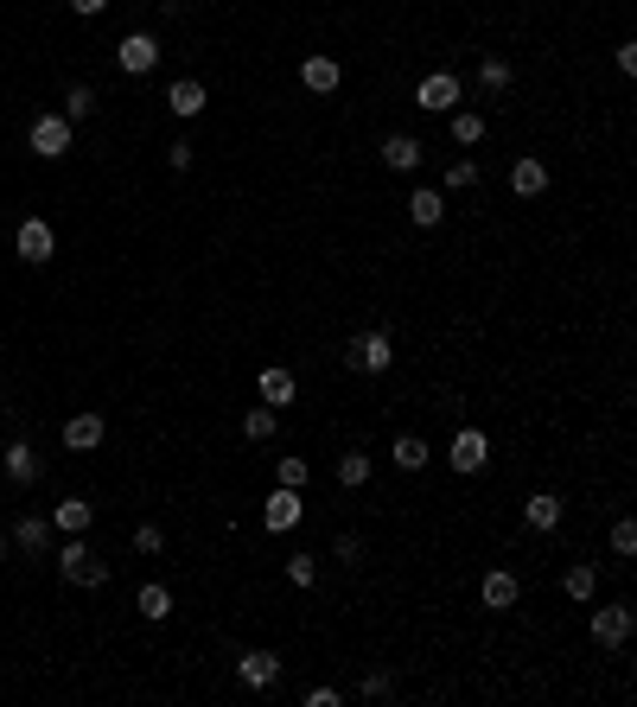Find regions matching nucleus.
Masks as SVG:
<instances>
[{"mask_svg":"<svg viewBox=\"0 0 637 707\" xmlns=\"http://www.w3.org/2000/svg\"><path fill=\"white\" fill-rule=\"evenodd\" d=\"M389 364H395L389 325H370V332H357L351 344H344V370H357V376H383Z\"/></svg>","mask_w":637,"mask_h":707,"instance_id":"nucleus-1","label":"nucleus"},{"mask_svg":"<svg viewBox=\"0 0 637 707\" xmlns=\"http://www.w3.org/2000/svg\"><path fill=\"white\" fill-rule=\"evenodd\" d=\"M459 102H466V83H459L453 71H434V77L415 83V109H427V115H453Z\"/></svg>","mask_w":637,"mask_h":707,"instance_id":"nucleus-2","label":"nucleus"},{"mask_svg":"<svg viewBox=\"0 0 637 707\" xmlns=\"http://www.w3.org/2000/svg\"><path fill=\"white\" fill-rule=\"evenodd\" d=\"M58 574L71 580V586H102L109 580V561L90 555V542H64V555H58Z\"/></svg>","mask_w":637,"mask_h":707,"instance_id":"nucleus-3","label":"nucleus"},{"mask_svg":"<svg viewBox=\"0 0 637 707\" xmlns=\"http://www.w3.org/2000/svg\"><path fill=\"white\" fill-rule=\"evenodd\" d=\"M587 631H593V644H599V650H625V644H631V631H637V612H631V606H599Z\"/></svg>","mask_w":637,"mask_h":707,"instance_id":"nucleus-4","label":"nucleus"},{"mask_svg":"<svg viewBox=\"0 0 637 707\" xmlns=\"http://www.w3.org/2000/svg\"><path fill=\"white\" fill-rule=\"evenodd\" d=\"M446 459H453V472H459V478L485 472V459H491V434H485V427H459V434H453V453H446Z\"/></svg>","mask_w":637,"mask_h":707,"instance_id":"nucleus-5","label":"nucleus"},{"mask_svg":"<svg viewBox=\"0 0 637 707\" xmlns=\"http://www.w3.org/2000/svg\"><path fill=\"white\" fill-rule=\"evenodd\" d=\"M300 523H306V504H300V491L274 485V497L262 504V529H268V536H287V529H300Z\"/></svg>","mask_w":637,"mask_h":707,"instance_id":"nucleus-6","label":"nucleus"},{"mask_svg":"<svg viewBox=\"0 0 637 707\" xmlns=\"http://www.w3.org/2000/svg\"><path fill=\"white\" fill-rule=\"evenodd\" d=\"M115 64H122L128 77H147V71H160V39H153V32H128V39L115 45Z\"/></svg>","mask_w":637,"mask_h":707,"instance_id":"nucleus-7","label":"nucleus"},{"mask_svg":"<svg viewBox=\"0 0 637 707\" xmlns=\"http://www.w3.org/2000/svg\"><path fill=\"white\" fill-rule=\"evenodd\" d=\"M26 141H32L39 160H64V153H71V122H64V115H39V122L26 128Z\"/></svg>","mask_w":637,"mask_h":707,"instance_id":"nucleus-8","label":"nucleus"},{"mask_svg":"<svg viewBox=\"0 0 637 707\" xmlns=\"http://www.w3.org/2000/svg\"><path fill=\"white\" fill-rule=\"evenodd\" d=\"M13 249H20V262H51V249H58V236H51V223L45 217H26L20 230H13Z\"/></svg>","mask_w":637,"mask_h":707,"instance_id":"nucleus-9","label":"nucleus"},{"mask_svg":"<svg viewBox=\"0 0 637 707\" xmlns=\"http://www.w3.org/2000/svg\"><path fill=\"white\" fill-rule=\"evenodd\" d=\"M236 682L262 695V688L281 682V657H274V650H243V657H236Z\"/></svg>","mask_w":637,"mask_h":707,"instance_id":"nucleus-10","label":"nucleus"},{"mask_svg":"<svg viewBox=\"0 0 637 707\" xmlns=\"http://www.w3.org/2000/svg\"><path fill=\"white\" fill-rule=\"evenodd\" d=\"M0 472H7V485H39V453H32L26 440H7L0 446Z\"/></svg>","mask_w":637,"mask_h":707,"instance_id":"nucleus-11","label":"nucleus"},{"mask_svg":"<svg viewBox=\"0 0 637 707\" xmlns=\"http://www.w3.org/2000/svg\"><path fill=\"white\" fill-rule=\"evenodd\" d=\"M102 434H109V421H102L96 408H83V415H71V421H64V446H71V453H96V446H102Z\"/></svg>","mask_w":637,"mask_h":707,"instance_id":"nucleus-12","label":"nucleus"},{"mask_svg":"<svg viewBox=\"0 0 637 707\" xmlns=\"http://www.w3.org/2000/svg\"><path fill=\"white\" fill-rule=\"evenodd\" d=\"M166 109L179 115V122H198V115L211 109V96H204V83H198V77H179V83L166 90Z\"/></svg>","mask_w":637,"mask_h":707,"instance_id":"nucleus-13","label":"nucleus"},{"mask_svg":"<svg viewBox=\"0 0 637 707\" xmlns=\"http://www.w3.org/2000/svg\"><path fill=\"white\" fill-rule=\"evenodd\" d=\"M510 192H516V198H542V192H548V160L523 153V160L510 166Z\"/></svg>","mask_w":637,"mask_h":707,"instance_id":"nucleus-14","label":"nucleus"},{"mask_svg":"<svg viewBox=\"0 0 637 707\" xmlns=\"http://www.w3.org/2000/svg\"><path fill=\"white\" fill-rule=\"evenodd\" d=\"M516 593H523V586H516L510 567H491V574L478 580V599H485L491 612H510V606H516Z\"/></svg>","mask_w":637,"mask_h":707,"instance_id":"nucleus-15","label":"nucleus"},{"mask_svg":"<svg viewBox=\"0 0 637 707\" xmlns=\"http://www.w3.org/2000/svg\"><path fill=\"white\" fill-rule=\"evenodd\" d=\"M255 389H262L268 408H287V402L300 395V383H294V370H287V364H268L262 376H255Z\"/></svg>","mask_w":637,"mask_h":707,"instance_id":"nucleus-16","label":"nucleus"},{"mask_svg":"<svg viewBox=\"0 0 637 707\" xmlns=\"http://www.w3.org/2000/svg\"><path fill=\"white\" fill-rule=\"evenodd\" d=\"M300 83H306V90H313V96H332L338 83H344V64H338V58H325V51H319V58H306V64H300Z\"/></svg>","mask_w":637,"mask_h":707,"instance_id":"nucleus-17","label":"nucleus"},{"mask_svg":"<svg viewBox=\"0 0 637 707\" xmlns=\"http://www.w3.org/2000/svg\"><path fill=\"white\" fill-rule=\"evenodd\" d=\"M440 217H446V192H440V185H421V192H408V223L434 230Z\"/></svg>","mask_w":637,"mask_h":707,"instance_id":"nucleus-18","label":"nucleus"},{"mask_svg":"<svg viewBox=\"0 0 637 707\" xmlns=\"http://www.w3.org/2000/svg\"><path fill=\"white\" fill-rule=\"evenodd\" d=\"M383 166L389 172H415L421 166V141H415V134H389V141H383Z\"/></svg>","mask_w":637,"mask_h":707,"instance_id":"nucleus-19","label":"nucleus"},{"mask_svg":"<svg viewBox=\"0 0 637 707\" xmlns=\"http://www.w3.org/2000/svg\"><path fill=\"white\" fill-rule=\"evenodd\" d=\"M51 523L64 529V536H83V529L96 523V510H90V497H64L58 510H51Z\"/></svg>","mask_w":637,"mask_h":707,"instance_id":"nucleus-20","label":"nucleus"},{"mask_svg":"<svg viewBox=\"0 0 637 707\" xmlns=\"http://www.w3.org/2000/svg\"><path fill=\"white\" fill-rule=\"evenodd\" d=\"M274 434H281V415H274L268 402H262V408H243V440H249V446H268Z\"/></svg>","mask_w":637,"mask_h":707,"instance_id":"nucleus-21","label":"nucleus"},{"mask_svg":"<svg viewBox=\"0 0 637 707\" xmlns=\"http://www.w3.org/2000/svg\"><path fill=\"white\" fill-rule=\"evenodd\" d=\"M510 77H516V64L504 58V51H485V58H478V90H510Z\"/></svg>","mask_w":637,"mask_h":707,"instance_id":"nucleus-22","label":"nucleus"},{"mask_svg":"<svg viewBox=\"0 0 637 707\" xmlns=\"http://www.w3.org/2000/svg\"><path fill=\"white\" fill-rule=\"evenodd\" d=\"M561 593L587 606V599L599 593V567H593V561H574V567H567V574H561Z\"/></svg>","mask_w":637,"mask_h":707,"instance_id":"nucleus-23","label":"nucleus"},{"mask_svg":"<svg viewBox=\"0 0 637 707\" xmlns=\"http://www.w3.org/2000/svg\"><path fill=\"white\" fill-rule=\"evenodd\" d=\"M523 523H529V529H555V523H561V497H555V491H536V497L523 504Z\"/></svg>","mask_w":637,"mask_h":707,"instance_id":"nucleus-24","label":"nucleus"},{"mask_svg":"<svg viewBox=\"0 0 637 707\" xmlns=\"http://www.w3.org/2000/svg\"><path fill=\"white\" fill-rule=\"evenodd\" d=\"M13 542H20L26 555H45V548H51V523H45V516H20V523H13Z\"/></svg>","mask_w":637,"mask_h":707,"instance_id":"nucleus-25","label":"nucleus"},{"mask_svg":"<svg viewBox=\"0 0 637 707\" xmlns=\"http://www.w3.org/2000/svg\"><path fill=\"white\" fill-rule=\"evenodd\" d=\"M134 612H141L147 625H160V618H172V593H166L160 580H147V586H141V599H134Z\"/></svg>","mask_w":637,"mask_h":707,"instance_id":"nucleus-26","label":"nucleus"},{"mask_svg":"<svg viewBox=\"0 0 637 707\" xmlns=\"http://www.w3.org/2000/svg\"><path fill=\"white\" fill-rule=\"evenodd\" d=\"M446 128H453L459 147H478V141H485V115H478V109H453V115H446Z\"/></svg>","mask_w":637,"mask_h":707,"instance_id":"nucleus-27","label":"nucleus"},{"mask_svg":"<svg viewBox=\"0 0 637 707\" xmlns=\"http://www.w3.org/2000/svg\"><path fill=\"white\" fill-rule=\"evenodd\" d=\"M427 459H434V453H427L421 434H402V440H395V472H427Z\"/></svg>","mask_w":637,"mask_h":707,"instance_id":"nucleus-28","label":"nucleus"},{"mask_svg":"<svg viewBox=\"0 0 637 707\" xmlns=\"http://www.w3.org/2000/svg\"><path fill=\"white\" fill-rule=\"evenodd\" d=\"M338 485H344V491H357V485H370V453H364V446H351V453H344V459H338Z\"/></svg>","mask_w":637,"mask_h":707,"instance_id":"nucleus-29","label":"nucleus"},{"mask_svg":"<svg viewBox=\"0 0 637 707\" xmlns=\"http://www.w3.org/2000/svg\"><path fill=\"white\" fill-rule=\"evenodd\" d=\"M96 102H102V96L90 90V83H71V96H64V122H71V128H77V122H90Z\"/></svg>","mask_w":637,"mask_h":707,"instance_id":"nucleus-30","label":"nucleus"},{"mask_svg":"<svg viewBox=\"0 0 637 707\" xmlns=\"http://www.w3.org/2000/svg\"><path fill=\"white\" fill-rule=\"evenodd\" d=\"M612 555H618V561L637 555V523H631V516H618V523H612Z\"/></svg>","mask_w":637,"mask_h":707,"instance_id":"nucleus-31","label":"nucleus"},{"mask_svg":"<svg viewBox=\"0 0 637 707\" xmlns=\"http://www.w3.org/2000/svg\"><path fill=\"white\" fill-rule=\"evenodd\" d=\"M357 695H364V701H389L395 695V676H389V669H370V676L357 682Z\"/></svg>","mask_w":637,"mask_h":707,"instance_id":"nucleus-32","label":"nucleus"},{"mask_svg":"<svg viewBox=\"0 0 637 707\" xmlns=\"http://www.w3.org/2000/svg\"><path fill=\"white\" fill-rule=\"evenodd\" d=\"M306 478H313V465H306V459H281V465H274V485H287V491H300Z\"/></svg>","mask_w":637,"mask_h":707,"instance_id":"nucleus-33","label":"nucleus"},{"mask_svg":"<svg viewBox=\"0 0 637 707\" xmlns=\"http://www.w3.org/2000/svg\"><path fill=\"white\" fill-rule=\"evenodd\" d=\"M160 548H166L160 523H134V555H160Z\"/></svg>","mask_w":637,"mask_h":707,"instance_id":"nucleus-34","label":"nucleus"},{"mask_svg":"<svg viewBox=\"0 0 637 707\" xmlns=\"http://www.w3.org/2000/svg\"><path fill=\"white\" fill-rule=\"evenodd\" d=\"M478 185V160H453L446 166V192H472Z\"/></svg>","mask_w":637,"mask_h":707,"instance_id":"nucleus-35","label":"nucleus"},{"mask_svg":"<svg viewBox=\"0 0 637 707\" xmlns=\"http://www.w3.org/2000/svg\"><path fill=\"white\" fill-rule=\"evenodd\" d=\"M313 580H319V561H313V555H294V561H287V586H300V593H306Z\"/></svg>","mask_w":637,"mask_h":707,"instance_id":"nucleus-36","label":"nucleus"},{"mask_svg":"<svg viewBox=\"0 0 637 707\" xmlns=\"http://www.w3.org/2000/svg\"><path fill=\"white\" fill-rule=\"evenodd\" d=\"M166 166H172V172H192V141H172V147H166Z\"/></svg>","mask_w":637,"mask_h":707,"instance_id":"nucleus-37","label":"nucleus"},{"mask_svg":"<svg viewBox=\"0 0 637 707\" xmlns=\"http://www.w3.org/2000/svg\"><path fill=\"white\" fill-rule=\"evenodd\" d=\"M338 561H364V536H344L338 529Z\"/></svg>","mask_w":637,"mask_h":707,"instance_id":"nucleus-38","label":"nucleus"},{"mask_svg":"<svg viewBox=\"0 0 637 707\" xmlns=\"http://www.w3.org/2000/svg\"><path fill=\"white\" fill-rule=\"evenodd\" d=\"M612 64H618V71L631 77V71H637V45H631V39H618V51H612Z\"/></svg>","mask_w":637,"mask_h":707,"instance_id":"nucleus-39","label":"nucleus"},{"mask_svg":"<svg viewBox=\"0 0 637 707\" xmlns=\"http://www.w3.org/2000/svg\"><path fill=\"white\" fill-rule=\"evenodd\" d=\"M344 688H306V707H338Z\"/></svg>","mask_w":637,"mask_h":707,"instance_id":"nucleus-40","label":"nucleus"},{"mask_svg":"<svg viewBox=\"0 0 637 707\" xmlns=\"http://www.w3.org/2000/svg\"><path fill=\"white\" fill-rule=\"evenodd\" d=\"M71 13H83V20H96V13H109V0H71Z\"/></svg>","mask_w":637,"mask_h":707,"instance_id":"nucleus-41","label":"nucleus"},{"mask_svg":"<svg viewBox=\"0 0 637 707\" xmlns=\"http://www.w3.org/2000/svg\"><path fill=\"white\" fill-rule=\"evenodd\" d=\"M0 555H7V536H0Z\"/></svg>","mask_w":637,"mask_h":707,"instance_id":"nucleus-42","label":"nucleus"},{"mask_svg":"<svg viewBox=\"0 0 637 707\" xmlns=\"http://www.w3.org/2000/svg\"><path fill=\"white\" fill-rule=\"evenodd\" d=\"M0 440H7V434H0Z\"/></svg>","mask_w":637,"mask_h":707,"instance_id":"nucleus-43","label":"nucleus"}]
</instances>
